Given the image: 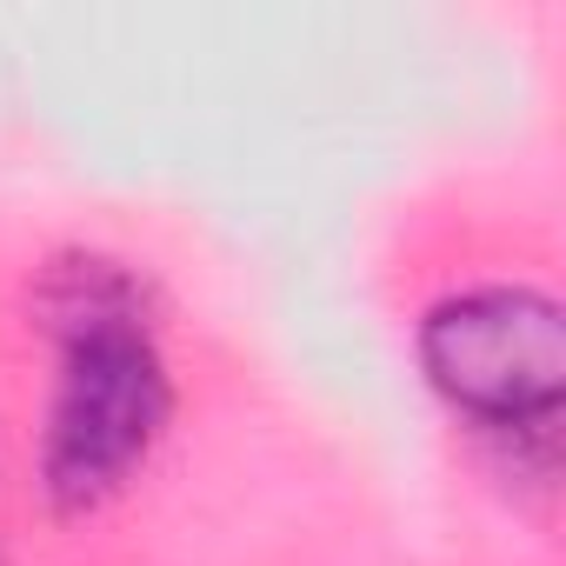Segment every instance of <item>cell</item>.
Listing matches in <instances>:
<instances>
[{
    "mask_svg": "<svg viewBox=\"0 0 566 566\" xmlns=\"http://www.w3.org/2000/svg\"><path fill=\"white\" fill-rule=\"evenodd\" d=\"M174 387L147 321H94L61 334V387L41 440V486L61 513L107 506L160 447Z\"/></svg>",
    "mask_w": 566,
    "mask_h": 566,
    "instance_id": "obj_1",
    "label": "cell"
},
{
    "mask_svg": "<svg viewBox=\"0 0 566 566\" xmlns=\"http://www.w3.org/2000/svg\"><path fill=\"white\" fill-rule=\"evenodd\" d=\"M427 380L480 427L546 433L566 400V321L533 287H467L420 321Z\"/></svg>",
    "mask_w": 566,
    "mask_h": 566,
    "instance_id": "obj_2",
    "label": "cell"
}]
</instances>
